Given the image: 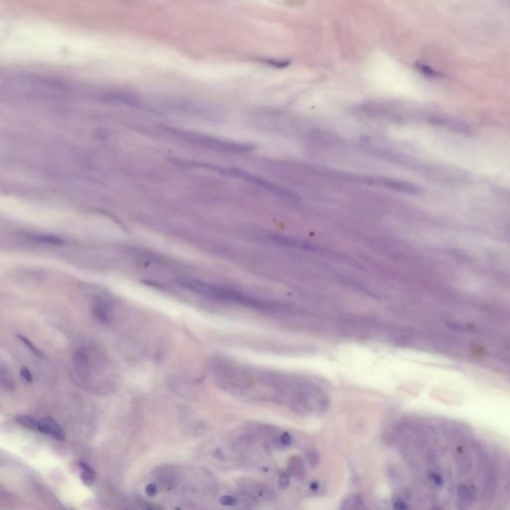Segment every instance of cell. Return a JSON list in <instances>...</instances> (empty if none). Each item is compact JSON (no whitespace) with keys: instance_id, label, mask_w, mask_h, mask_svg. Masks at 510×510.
I'll list each match as a JSON object with an SVG mask.
<instances>
[{"instance_id":"3","label":"cell","mask_w":510,"mask_h":510,"mask_svg":"<svg viewBox=\"0 0 510 510\" xmlns=\"http://www.w3.org/2000/svg\"><path fill=\"white\" fill-rule=\"evenodd\" d=\"M93 313L95 318L103 324H107L111 321V312L105 302L95 303L93 306Z\"/></svg>"},{"instance_id":"10","label":"cell","mask_w":510,"mask_h":510,"mask_svg":"<svg viewBox=\"0 0 510 510\" xmlns=\"http://www.w3.org/2000/svg\"><path fill=\"white\" fill-rule=\"evenodd\" d=\"M290 483V476L288 474H283L279 479V484L282 488H287Z\"/></svg>"},{"instance_id":"4","label":"cell","mask_w":510,"mask_h":510,"mask_svg":"<svg viewBox=\"0 0 510 510\" xmlns=\"http://www.w3.org/2000/svg\"><path fill=\"white\" fill-rule=\"evenodd\" d=\"M414 67L416 68L418 71H420L422 74L429 78H441L443 77V74L435 70L433 67L424 63V62H416L414 64Z\"/></svg>"},{"instance_id":"1","label":"cell","mask_w":510,"mask_h":510,"mask_svg":"<svg viewBox=\"0 0 510 510\" xmlns=\"http://www.w3.org/2000/svg\"><path fill=\"white\" fill-rule=\"evenodd\" d=\"M73 365L79 378L88 384L95 376H101L106 367L103 355L96 349L82 347L73 355Z\"/></svg>"},{"instance_id":"5","label":"cell","mask_w":510,"mask_h":510,"mask_svg":"<svg viewBox=\"0 0 510 510\" xmlns=\"http://www.w3.org/2000/svg\"><path fill=\"white\" fill-rule=\"evenodd\" d=\"M80 467L82 469V472H81V479H82V481L86 485H88V486L94 484V482L96 480L95 472L93 471V470L89 466H87L86 463L81 462Z\"/></svg>"},{"instance_id":"6","label":"cell","mask_w":510,"mask_h":510,"mask_svg":"<svg viewBox=\"0 0 510 510\" xmlns=\"http://www.w3.org/2000/svg\"><path fill=\"white\" fill-rule=\"evenodd\" d=\"M290 468H291V473L293 475L301 476L304 474V467L299 458L295 457L290 460Z\"/></svg>"},{"instance_id":"9","label":"cell","mask_w":510,"mask_h":510,"mask_svg":"<svg viewBox=\"0 0 510 510\" xmlns=\"http://www.w3.org/2000/svg\"><path fill=\"white\" fill-rule=\"evenodd\" d=\"M20 374H21V377L23 378V380H24V381H26V382H28V383H31V382L33 381V375H32V373H31V372H30L27 368H24V367H23V368L20 370Z\"/></svg>"},{"instance_id":"12","label":"cell","mask_w":510,"mask_h":510,"mask_svg":"<svg viewBox=\"0 0 510 510\" xmlns=\"http://www.w3.org/2000/svg\"><path fill=\"white\" fill-rule=\"evenodd\" d=\"M157 485H156V484H154V483H150V484H148V485H147V488H146V493H147L148 495H150V496H154V495L157 493Z\"/></svg>"},{"instance_id":"7","label":"cell","mask_w":510,"mask_h":510,"mask_svg":"<svg viewBox=\"0 0 510 510\" xmlns=\"http://www.w3.org/2000/svg\"><path fill=\"white\" fill-rule=\"evenodd\" d=\"M262 63L266 65H270L276 68H285L290 65V61H281V60L271 59V58H263L260 60Z\"/></svg>"},{"instance_id":"8","label":"cell","mask_w":510,"mask_h":510,"mask_svg":"<svg viewBox=\"0 0 510 510\" xmlns=\"http://www.w3.org/2000/svg\"><path fill=\"white\" fill-rule=\"evenodd\" d=\"M237 502H238V500L236 499V497H234L231 495H224L223 497L220 498V503L222 505H226V506H234Z\"/></svg>"},{"instance_id":"2","label":"cell","mask_w":510,"mask_h":510,"mask_svg":"<svg viewBox=\"0 0 510 510\" xmlns=\"http://www.w3.org/2000/svg\"><path fill=\"white\" fill-rule=\"evenodd\" d=\"M18 422L29 430L44 433L55 439L63 441L65 438V432L63 429L56 421L51 418L34 419L30 416H21L18 418Z\"/></svg>"},{"instance_id":"11","label":"cell","mask_w":510,"mask_h":510,"mask_svg":"<svg viewBox=\"0 0 510 510\" xmlns=\"http://www.w3.org/2000/svg\"><path fill=\"white\" fill-rule=\"evenodd\" d=\"M20 339L22 340V342H23V343H24V344H25V345H26V346H27V347H28V348H29V349H30L33 353L37 354V355H39V356L41 355V353H40L39 351H38V349H37V348H35V347L31 344V342H29L26 338L20 337Z\"/></svg>"}]
</instances>
